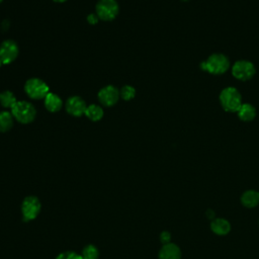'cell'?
Masks as SVG:
<instances>
[{
  "mask_svg": "<svg viewBox=\"0 0 259 259\" xmlns=\"http://www.w3.org/2000/svg\"><path fill=\"white\" fill-rule=\"evenodd\" d=\"M118 4L115 0H99L96 4V14L101 20L109 21L116 17Z\"/></svg>",
  "mask_w": 259,
  "mask_h": 259,
  "instance_id": "6",
  "label": "cell"
},
{
  "mask_svg": "<svg viewBox=\"0 0 259 259\" xmlns=\"http://www.w3.org/2000/svg\"><path fill=\"white\" fill-rule=\"evenodd\" d=\"M241 202L246 207H254L259 203V192L255 190H247L241 196Z\"/></svg>",
  "mask_w": 259,
  "mask_h": 259,
  "instance_id": "15",
  "label": "cell"
},
{
  "mask_svg": "<svg viewBox=\"0 0 259 259\" xmlns=\"http://www.w3.org/2000/svg\"><path fill=\"white\" fill-rule=\"evenodd\" d=\"M11 113L15 119L21 123L31 122L36 114L34 106L27 101H17L11 108Z\"/></svg>",
  "mask_w": 259,
  "mask_h": 259,
  "instance_id": "3",
  "label": "cell"
},
{
  "mask_svg": "<svg viewBox=\"0 0 259 259\" xmlns=\"http://www.w3.org/2000/svg\"><path fill=\"white\" fill-rule=\"evenodd\" d=\"M18 55V46L15 41L7 39L0 46V61L2 64L7 65L13 62Z\"/></svg>",
  "mask_w": 259,
  "mask_h": 259,
  "instance_id": "8",
  "label": "cell"
},
{
  "mask_svg": "<svg viewBox=\"0 0 259 259\" xmlns=\"http://www.w3.org/2000/svg\"><path fill=\"white\" fill-rule=\"evenodd\" d=\"M98 19H99V17L97 16L96 13H95V14L91 13V14H89V15L87 16V21H88L90 24H95V23H97Z\"/></svg>",
  "mask_w": 259,
  "mask_h": 259,
  "instance_id": "23",
  "label": "cell"
},
{
  "mask_svg": "<svg viewBox=\"0 0 259 259\" xmlns=\"http://www.w3.org/2000/svg\"><path fill=\"white\" fill-rule=\"evenodd\" d=\"M16 102L17 100L11 91H3L0 93V103L3 107L12 108Z\"/></svg>",
  "mask_w": 259,
  "mask_h": 259,
  "instance_id": "18",
  "label": "cell"
},
{
  "mask_svg": "<svg viewBox=\"0 0 259 259\" xmlns=\"http://www.w3.org/2000/svg\"><path fill=\"white\" fill-rule=\"evenodd\" d=\"M45 106L51 112H57L61 109L62 99L55 93L50 92L45 97Z\"/></svg>",
  "mask_w": 259,
  "mask_h": 259,
  "instance_id": "14",
  "label": "cell"
},
{
  "mask_svg": "<svg viewBox=\"0 0 259 259\" xmlns=\"http://www.w3.org/2000/svg\"><path fill=\"white\" fill-rule=\"evenodd\" d=\"M119 97V91L112 85L103 87L98 93V99L104 106L114 105Z\"/></svg>",
  "mask_w": 259,
  "mask_h": 259,
  "instance_id": "9",
  "label": "cell"
},
{
  "mask_svg": "<svg viewBox=\"0 0 259 259\" xmlns=\"http://www.w3.org/2000/svg\"><path fill=\"white\" fill-rule=\"evenodd\" d=\"M86 103L85 101L79 96H72L67 100L66 109L73 116H81L85 114L86 110Z\"/></svg>",
  "mask_w": 259,
  "mask_h": 259,
  "instance_id": "10",
  "label": "cell"
},
{
  "mask_svg": "<svg viewBox=\"0 0 259 259\" xmlns=\"http://www.w3.org/2000/svg\"><path fill=\"white\" fill-rule=\"evenodd\" d=\"M181 1H188V0H181Z\"/></svg>",
  "mask_w": 259,
  "mask_h": 259,
  "instance_id": "27",
  "label": "cell"
},
{
  "mask_svg": "<svg viewBox=\"0 0 259 259\" xmlns=\"http://www.w3.org/2000/svg\"><path fill=\"white\" fill-rule=\"evenodd\" d=\"M53 1H55V2H59V3H62V2H65V1H67V0H53Z\"/></svg>",
  "mask_w": 259,
  "mask_h": 259,
  "instance_id": "25",
  "label": "cell"
},
{
  "mask_svg": "<svg viewBox=\"0 0 259 259\" xmlns=\"http://www.w3.org/2000/svg\"><path fill=\"white\" fill-rule=\"evenodd\" d=\"M41 208V204L39 199L36 196L29 195L26 196L21 203V212L22 219L24 222H29L38 215Z\"/></svg>",
  "mask_w": 259,
  "mask_h": 259,
  "instance_id": "5",
  "label": "cell"
},
{
  "mask_svg": "<svg viewBox=\"0 0 259 259\" xmlns=\"http://www.w3.org/2000/svg\"><path fill=\"white\" fill-rule=\"evenodd\" d=\"M230 67L229 59L223 54H212L200 63V69L213 75L224 74Z\"/></svg>",
  "mask_w": 259,
  "mask_h": 259,
  "instance_id": "1",
  "label": "cell"
},
{
  "mask_svg": "<svg viewBox=\"0 0 259 259\" xmlns=\"http://www.w3.org/2000/svg\"><path fill=\"white\" fill-rule=\"evenodd\" d=\"M238 116L243 121H251L256 116V109L253 105L249 103H243L239 110L237 111Z\"/></svg>",
  "mask_w": 259,
  "mask_h": 259,
  "instance_id": "13",
  "label": "cell"
},
{
  "mask_svg": "<svg viewBox=\"0 0 259 259\" xmlns=\"http://www.w3.org/2000/svg\"><path fill=\"white\" fill-rule=\"evenodd\" d=\"M56 259H82L81 254H77L74 251H65L60 253Z\"/></svg>",
  "mask_w": 259,
  "mask_h": 259,
  "instance_id": "21",
  "label": "cell"
},
{
  "mask_svg": "<svg viewBox=\"0 0 259 259\" xmlns=\"http://www.w3.org/2000/svg\"><path fill=\"white\" fill-rule=\"evenodd\" d=\"M1 65H2V62H1V61H0V66H1Z\"/></svg>",
  "mask_w": 259,
  "mask_h": 259,
  "instance_id": "26",
  "label": "cell"
},
{
  "mask_svg": "<svg viewBox=\"0 0 259 259\" xmlns=\"http://www.w3.org/2000/svg\"><path fill=\"white\" fill-rule=\"evenodd\" d=\"M206 215H207V218L208 219H213V217H214V212L211 210V209H208L207 211H206Z\"/></svg>",
  "mask_w": 259,
  "mask_h": 259,
  "instance_id": "24",
  "label": "cell"
},
{
  "mask_svg": "<svg viewBox=\"0 0 259 259\" xmlns=\"http://www.w3.org/2000/svg\"><path fill=\"white\" fill-rule=\"evenodd\" d=\"M25 93L32 99H42L49 93V86L40 79L31 78L25 82Z\"/></svg>",
  "mask_w": 259,
  "mask_h": 259,
  "instance_id": "4",
  "label": "cell"
},
{
  "mask_svg": "<svg viewBox=\"0 0 259 259\" xmlns=\"http://www.w3.org/2000/svg\"><path fill=\"white\" fill-rule=\"evenodd\" d=\"M85 115L90 119V120H93V121H97L99 119L102 118L103 116V110L100 106L96 105V104H91L89 106L86 107V110H85Z\"/></svg>",
  "mask_w": 259,
  "mask_h": 259,
  "instance_id": "16",
  "label": "cell"
},
{
  "mask_svg": "<svg viewBox=\"0 0 259 259\" xmlns=\"http://www.w3.org/2000/svg\"><path fill=\"white\" fill-rule=\"evenodd\" d=\"M2 1H3V0H0V3H1V2H2Z\"/></svg>",
  "mask_w": 259,
  "mask_h": 259,
  "instance_id": "28",
  "label": "cell"
},
{
  "mask_svg": "<svg viewBox=\"0 0 259 259\" xmlns=\"http://www.w3.org/2000/svg\"><path fill=\"white\" fill-rule=\"evenodd\" d=\"M181 251L179 247L173 243L163 245L159 251V259H180Z\"/></svg>",
  "mask_w": 259,
  "mask_h": 259,
  "instance_id": "11",
  "label": "cell"
},
{
  "mask_svg": "<svg viewBox=\"0 0 259 259\" xmlns=\"http://www.w3.org/2000/svg\"><path fill=\"white\" fill-rule=\"evenodd\" d=\"M210 229L217 235H227L231 230L230 223L225 219H214L210 223Z\"/></svg>",
  "mask_w": 259,
  "mask_h": 259,
  "instance_id": "12",
  "label": "cell"
},
{
  "mask_svg": "<svg viewBox=\"0 0 259 259\" xmlns=\"http://www.w3.org/2000/svg\"><path fill=\"white\" fill-rule=\"evenodd\" d=\"M119 95L123 100H131L135 97L136 95V89L130 85H125L121 88Z\"/></svg>",
  "mask_w": 259,
  "mask_h": 259,
  "instance_id": "20",
  "label": "cell"
},
{
  "mask_svg": "<svg viewBox=\"0 0 259 259\" xmlns=\"http://www.w3.org/2000/svg\"><path fill=\"white\" fill-rule=\"evenodd\" d=\"M170 240H171V235L169 232L167 231H164L160 234V241L165 245V244H168L170 243Z\"/></svg>",
  "mask_w": 259,
  "mask_h": 259,
  "instance_id": "22",
  "label": "cell"
},
{
  "mask_svg": "<svg viewBox=\"0 0 259 259\" xmlns=\"http://www.w3.org/2000/svg\"><path fill=\"white\" fill-rule=\"evenodd\" d=\"M220 102L224 110L228 112H237L243 104L240 92L234 87H227L222 90Z\"/></svg>",
  "mask_w": 259,
  "mask_h": 259,
  "instance_id": "2",
  "label": "cell"
},
{
  "mask_svg": "<svg viewBox=\"0 0 259 259\" xmlns=\"http://www.w3.org/2000/svg\"><path fill=\"white\" fill-rule=\"evenodd\" d=\"M255 66L247 60H239L232 67L233 76L241 81H247L255 75Z\"/></svg>",
  "mask_w": 259,
  "mask_h": 259,
  "instance_id": "7",
  "label": "cell"
},
{
  "mask_svg": "<svg viewBox=\"0 0 259 259\" xmlns=\"http://www.w3.org/2000/svg\"><path fill=\"white\" fill-rule=\"evenodd\" d=\"M82 259H98L99 251L94 245H87L82 250Z\"/></svg>",
  "mask_w": 259,
  "mask_h": 259,
  "instance_id": "19",
  "label": "cell"
},
{
  "mask_svg": "<svg viewBox=\"0 0 259 259\" xmlns=\"http://www.w3.org/2000/svg\"><path fill=\"white\" fill-rule=\"evenodd\" d=\"M13 125V115L8 111L0 112V132L5 133Z\"/></svg>",
  "mask_w": 259,
  "mask_h": 259,
  "instance_id": "17",
  "label": "cell"
}]
</instances>
